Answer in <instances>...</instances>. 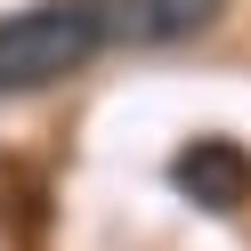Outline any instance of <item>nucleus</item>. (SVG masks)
<instances>
[{"label":"nucleus","instance_id":"nucleus-1","mask_svg":"<svg viewBox=\"0 0 251 251\" xmlns=\"http://www.w3.org/2000/svg\"><path fill=\"white\" fill-rule=\"evenodd\" d=\"M105 57V8L98 0H33L0 17V98H33Z\"/></svg>","mask_w":251,"mask_h":251},{"label":"nucleus","instance_id":"nucleus-2","mask_svg":"<svg viewBox=\"0 0 251 251\" xmlns=\"http://www.w3.org/2000/svg\"><path fill=\"white\" fill-rule=\"evenodd\" d=\"M98 8H105V49H170L227 17V0H98Z\"/></svg>","mask_w":251,"mask_h":251},{"label":"nucleus","instance_id":"nucleus-3","mask_svg":"<svg viewBox=\"0 0 251 251\" xmlns=\"http://www.w3.org/2000/svg\"><path fill=\"white\" fill-rule=\"evenodd\" d=\"M170 178L202 202V211H243L251 202V154L235 138H195V146L170 162Z\"/></svg>","mask_w":251,"mask_h":251}]
</instances>
